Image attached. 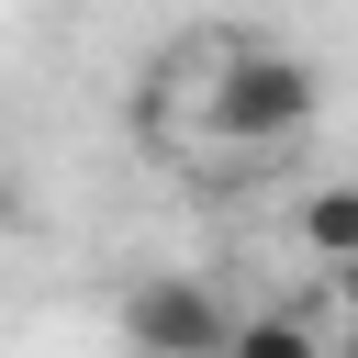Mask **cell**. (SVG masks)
Returning <instances> with one entry per match:
<instances>
[{
	"mask_svg": "<svg viewBox=\"0 0 358 358\" xmlns=\"http://www.w3.org/2000/svg\"><path fill=\"white\" fill-rule=\"evenodd\" d=\"M213 123H224L235 145L302 134V123H313V67H302V56H235L224 90H213Z\"/></svg>",
	"mask_w": 358,
	"mask_h": 358,
	"instance_id": "obj_1",
	"label": "cell"
},
{
	"mask_svg": "<svg viewBox=\"0 0 358 358\" xmlns=\"http://www.w3.org/2000/svg\"><path fill=\"white\" fill-rule=\"evenodd\" d=\"M123 347H145V358H213V347H235V313L213 291H190V280H145L123 302Z\"/></svg>",
	"mask_w": 358,
	"mask_h": 358,
	"instance_id": "obj_2",
	"label": "cell"
},
{
	"mask_svg": "<svg viewBox=\"0 0 358 358\" xmlns=\"http://www.w3.org/2000/svg\"><path fill=\"white\" fill-rule=\"evenodd\" d=\"M302 246H313L324 268H358V179H336V190L302 201Z\"/></svg>",
	"mask_w": 358,
	"mask_h": 358,
	"instance_id": "obj_3",
	"label": "cell"
},
{
	"mask_svg": "<svg viewBox=\"0 0 358 358\" xmlns=\"http://www.w3.org/2000/svg\"><path fill=\"white\" fill-rule=\"evenodd\" d=\"M347 347H358V313H347Z\"/></svg>",
	"mask_w": 358,
	"mask_h": 358,
	"instance_id": "obj_4",
	"label": "cell"
}]
</instances>
